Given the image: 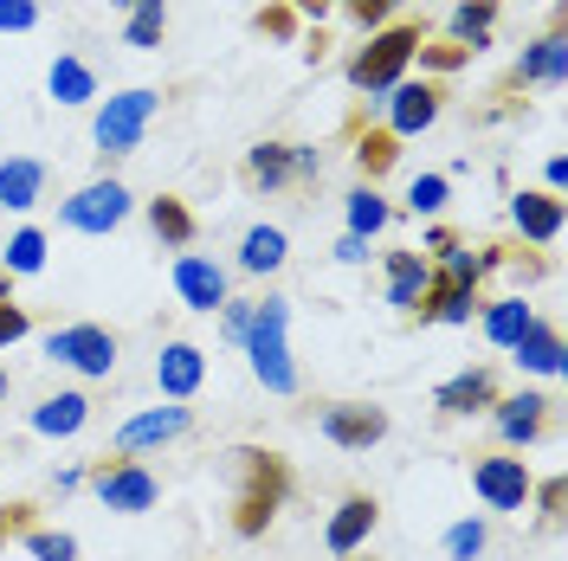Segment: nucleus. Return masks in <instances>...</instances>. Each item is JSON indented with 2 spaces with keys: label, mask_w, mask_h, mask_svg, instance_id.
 <instances>
[{
  "label": "nucleus",
  "mask_w": 568,
  "mask_h": 561,
  "mask_svg": "<svg viewBox=\"0 0 568 561\" xmlns=\"http://www.w3.org/2000/svg\"><path fill=\"white\" fill-rule=\"evenodd\" d=\"M233 465H240V497H233V536L258 542V536L272 529V517L284 510V497H291V465H284L278 452H265V446H240V452H233Z\"/></svg>",
  "instance_id": "obj_1"
},
{
  "label": "nucleus",
  "mask_w": 568,
  "mask_h": 561,
  "mask_svg": "<svg viewBox=\"0 0 568 561\" xmlns=\"http://www.w3.org/2000/svg\"><path fill=\"white\" fill-rule=\"evenodd\" d=\"M491 265H497V246L485 252V258L446 252V265H439V272H426L414 316H420V323H471V297H478V278H485Z\"/></svg>",
  "instance_id": "obj_2"
},
{
  "label": "nucleus",
  "mask_w": 568,
  "mask_h": 561,
  "mask_svg": "<svg viewBox=\"0 0 568 561\" xmlns=\"http://www.w3.org/2000/svg\"><path fill=\"white\" fill-rule=\"evenodd\" d=\"M246 355H252V375H258L265 394H297V361H291V304H284V297H265V304L252 310Z\"/></svg>",
  "instance_id": "obj_3"
},
{
  "label": "nucleus",
  "mask_w": 568,
  "mask_h": 561,
  "mask_svg": "<svg viewBox=\"0 0 568 561\" xmlns=\"http://www.w3.org/2000/svg\"><path fill=\"white\" fill-rule=\"evenodd\" d=\"M414 52H420V27H414V20H407V27H382V33L349 59V84L355 91H394L400 71L414 65Z\"/></svg>",
  "instance_id": "obj_4"
},
{
  "label": "nucleus",
  "mask_w": 568,
  "mask_h": 561,
  "mask_svg": "<svg viewBox=\"0 0 568 561\" xmlns=\"http://www.w3.org/2000/svg\"><path fill=\"white\" fill-rule=\"evenodd\" d=\"M162 110V98L149 91V84H136V91H116V98H104V110H98V123H91V142L104 149V155H130L142 142V130H149V116Z\"/></svg>",
  "instance_id": "obj_5"
},
{
  "label": "nucleus",
  "mask_w": 568,
  "mask_h": 561,
  "mask_svg": "<svg viewBox=\"0 0 568 561\" xmlns=\"http://www.w3.org/2000/svg\"><path fill=\"white\" fill-rule=\"evenodd\" d=\"M91 491L104 497V510H116V517H142V510H155L162 484H155V471H142L136 458H104L91 471Z\"/></svg>",
  "instance_id": "obj_6"
},
{
  "label": "nucleus",
  "mask_w": 568,
  "mask_h": 561,
  "mask_svg": "<svg viewBox=\"0 0 568 561\" xmlns=\"http://www.w3.org/2000/svg\"><path fill=\"white\" fill-rule=\"evenodd\" d=\"M45 355L78 368V375H91V381H104L110 368H116V336H110L104 323H65V329H52Z\"/></svg>",
  "instance_id": "obj_7"
},
{
  "label": "nucleus",
  "mask_w": 568,
  "mask_h": 561,
  "mask_svg": "<svg viewBox=\"0 0 568 561\" xmlns=\"http://www.w3.org/2000/svg\"><path fill=\"white\" fill-rule=\"evenodd\" d=\"M59 220H65L71 233H110V226H123L130 220V187L123 181H91V187H78L65 207H59Z\"/></svg>",
  "instance_id": "obj_8"
},
{
  "label": "nucleus",
  "mask_w": 568,
  "mask_h": 561,
  "mask_svg": "<svg viewBox=\"0 0 568 561\" xmlns=\"http://www.w3.org/2000/svg\"><path fill=\"white\" fill-rule=\"evenodd\" d=\"M323 439L343 446V452H368L388 439V407H368V400H336L323 407Z\"/></svg>",
  "instance_id": "obj_9"
},
{
  "label": "nucleus",
  "mask_w": 568,
  "mask_h": 561,
  "mask_svg": "<svg viewBox=\"0 0 568 561\" xmlns=\"http://www.w3.org/2000/svg\"><path fill=\"white\" fill-rule=\"evenodd\" d=\"M530 465L524 458H478L471 465V491L485 497V510H524L530 503Z\"/></svg>",
  "instance_id": "obj_10"
},
{
  "label": "nucleus",
  "mask_w": 568,
  "mask_h": 561,
  "mask_svg": "<svg viewBox=\"0 0 568 561\" xmlns=\"http://www.w3.org/2000/svg\"><path fill=\"white\" fill-rule=\"evenodd\" d=\"M375 523H382V503L368 491L343 497L336 517H329V529H323V549H329V555H362V542L375 536Z\"/></svg>",
  "instance_id": "obj_11"
},
{
  "label": "nucleus",
  "mask_w": 568,
  "mask_h": 561,
  "mask_svg": "<svg viewBox=\"0 0 568 561\" xmlns=\"http://www.w3.org/2000/svg\"><path fill=\"white\" fill-rule=\"evenodd\" d=\"M175 297L187 304V310L213 316L220 304H226V272H220L213 258H194V252H181V258H175Z\"/></svg>",
  "instance_id": "obj_12"
},
{
  "label": "nucleus",
  "mask_w": 568,
  "mask_h": 561,
  "mask_svg": "<svg viewBox=\"0 0 568 561\" xmlns=\"http://www.w3.org/2000/svg\"><path fill=\"white\" fill-rule=\"evenodd\" d=\"M155 381H162L169 400H194L201 381H207V355L194 349V343H162V355H155Z\"/></svg>",
  "instance_id": "obj_13"
},
{
  "label": "nucleus",
  "mask_w": 568,
  "mask_h": 561,
  "mask_svg": "<svg viewBox=\"0 0 568 561\" xmlns=\"http://www.w3.org/2000/svg\"><path fill=\"white\" fill-rule=\"evenodd\" d=\"M187 432V407H149V414H136V420L116 426V452H149V446H169V439H181Z\"/></svg>",
  "instance_id": "obj_14"
},
{
  "label": "nucleus",
  "mask_w": 568,
  "mask_h": 561,
  "mask_svg": "<svg viewBox=\"0 0 568 561\" xmlns=\"http://www.w3.org/2000/svg\"><path fill=\"white\" fill-rule=\"evenodd\" d=\"M497 400V375L491 368H465V375H453V381L433 394V407L446 414V420H465V414H485Z\"/></svg>",
  "instance_id": "obj_15"
},
{
  "label": "nucleus",
  "mask_w": 568,
  "mask_h": 561,
  "mask_svg": "<svg viewBox=\"0 0 568 561\" xmlns=\"http://www.w3.org/2000/svg\"><path fill=\"white\" fill-rule=\"evenodd\" d=\"M491 414H497V432L510 446H536L542 439V420H549V400L542 394H510V400H491Z\"/></svg>",
  "instance_id": "obj_16"
},
{
  "label": "nucleus",
  "mask_w": 568,
  "mask_h": 561,
  "mask_svg": "<svg viewBox=\"0 0 568 561\" xmlns=\"http://www.w3.org/2000/svg\"><path fill=\"white\" fill-rule=\"evenodd\" d=\"M84 420H91V400L78 387H65V394H52V400L33 407V432H45V439H71V432H84Z\"/></svg>",
  "instance_id": "obj_17"
},
{
  "label": "nucleus",
  "mask_w": 568,
  "mask_h": 561,
  "mask_svg": "<svg viewBox=\"0 0 568 561\" xmlns=\"http://www.w3.org/2000/svg\"><path fill=\"white\" fill-rule=\"evenodd\" d=\"M510 220H517V233L536 239V246L562 239V201H556V194H517V201H510Z\"/></svg>",
  "instance_id": "obj_18"
},
{
  "label": "nucleus",
  "mask_w": 568,
  "mask_h": 561,
  "mask_svg": "<svg viewBox=\"0 0 568 561\" xmlns=\"http://www.w3.org/2000/svg\"><path fill=\"white\" fill-rule=\"evenodd\" d=\"M394 136H420V130H433V116H439V91L433 84H394Z\"/></svg>",
  "instance_id": "obj_19"
},
{
  "label": "nucleus",
  "mask_w": 568,
  "mask_h": 561,
  "mask_svg": "<svg viewBox=\"0 0 568 561\" xmlns=\"http://www.w3.org/2000/svg\"><path fill=\"white\" fill-rule=\"evenodd\" d=\"M149 233H155V239H162V246H194V233H201V226H194V213H187V201H181V194H155V201H149Z\"/></svg>",
  "instance_id": "obj_20"
},
{
  "label": "nucleus",
  "mask_w": 568,
  "mask_h": 561,
  "mask_svg": "<svg viewBox=\"0 0 568 561\" xmlns=\"http://www.w3.org/2000/svg\"><path fill=\"white\" fill-rule=\"evenodd\" d=\"M39 187H45V169H39L33 155H13V162H0V207H13V213L39 207Z\"/></svg>",
  "instance_id": "obj_21"
},
{
  "label": "nucleus",
  "mask_w": 568,
  "mask_h": 561,
  "mask_svg": "<svg viewBox=\"0 0 568 561\" xmlns=\"http://www.w3.org/2000/svg\"><path fill=\"white\" fill-rule=\"evenodd\" d=\"M517 361L530 368V375H562V329H549V323H530L524 336H517Z\"/></svg>",
  "instance_id": "obj_22"
},
{
  "label": "nucleus",
  "mask_w": 568,
  "mask_h": 561,
  "mask_svg": "<svg viewBox=\"0 0 568 561\" xmlns=\"http://www.w3.org/2000/svg\"><path fill=\"white\" fill-rule=\"evenodd\" d=\"M246 181L265 187V194L291 187V181H297V169H291V142H258V149L246 155Z\"/></svg>",
  "instance_id": "obj_23"
},
{
  "label": "nucleus",
  "mask_w": 568,
  "mask_h": 561,
  "mask_svg": "<svg viewBox=\"0 0 568 561\" xmlns=\"http://www.w3.org/2000/svg\"><path fill=\"white\" fill-rule=\"evenodd\" d=\"M426 272H433V265H426L420 252H388V304H394V310H407V316H414Z\"/></svg>",
  "instance_id": "obj_24"
},
{
  "label": "nucleus",
  "mask_w": 568,
  "mask_h": 561,
  "mask_svg": "<svg viewBox=\"0 0 568 561\" xmlns=\"http://www.w3.org/2000/svg\"><path fill=\"white\" fill-rule=\"evenodd\" d=\"M562 71H568V39L549 33V39H536L530 52H524L517 78H524V84H562Z\"/></svg>",
  "instance_id": "obj_25"
},
{
  "label": "nucleus",
  "mask_w": 568,
  "mask_h": 561,
  "mask_svg": "<svg viewBox=\"0 0 568 561\" xmlns=\"http://www.w3.org/2000/svg\"><path fill=\"white\" fill-rule=\"evenodd\" d=\"M284 258H291L284 226H252L246 239H240V265H246V272H278Z\"/></svg>",
  "instance_id": "obj_26"
},
{
  "label": "nucleus",
  "mask_w": 568,
  "mask_h": 561,
  "mask_svg": "<svg viewBox=\"0 0 568 561\" xmlns=\"http://www.w3.org/2000/svg\"><path fill=\"white\" fill-rule=\"evenodd\" d=\"M45 91H52L59 104H91V98H98V78H91V65H84V59H52Z\"/></svg>",
  "instance_id": "obj_27"
},
{
  "label": "nucleus",
  "mask_w": 568,
  "mask_h": 561,
  "mask_svg": "<svg viewBox=\"0 0 568 561\" xmlns=\"http://www.w3.org/2000/svg\"><path fill=\"white\" fill-rule=\"evenodd\" d=\"M530 323H536V310L524 304V297H504V304L485 310V336H491L497 349H517V336H524Z\"/></svg>",
  "instance_id": "obj_28"
},
{
  "label": "nucleus",
  "mask_w": 568,
  "mask_h": 561,
  "mask_svg": "<svg viewBox=\"0 0 568 561\" xmlns=\"http://www.w3.org/2000/svg\"><path fill=\"white\" fill-rule=\"evenodd\" d=\"M0 272H7V278H33V272H45V233H39V226H20V233L7 239Z\"/></svg>",
  "instance_id": "obj_29"
},
{
  "label": "nucleus",
  "mask_w": 568,
  "mask_h": 561,
  "mask_svg": "<svg viewBox=\"0 0 568 561\" xmlns=\"http://www.w3.org/2000/svg\"><path fill=\"white\" fill-rule=\"evenodd\" d=\"M394 162H400V136L394 130H368V136H355V169L375 181V175H388Z\"/></svg>",
  "instance_id": "obj_30"
},
{
  "label": "nucleus",
  "mask_w": 568,
  "mask_h": 561,
  "mask_svg": "<svg viewBox=\"0 0 568 561\" xmlns=\"http://www.w3.org/2000/svg\"><path fill=\"white\" fill-rule=\"evenodd\" d=\"M162 27H169V0H136V7H130V27H123V39H130L136 52H155V45H162Z\"/></svg>",
  "instance_id": "obj_31"
},
{
  "label": "nucleus",
  "mask_w": 568,
  "mask_h": 561,
  "mask_svg": "<svg viewBox=\"0 0 568 561\" xmlns=\"http://www.w3.org/2000/svg\"><path fill=\"white\" fill-rule=\"evenodd\" d=\"M491 20H497V0H465L459 13H453V39L471 45V52H485L491 45Z\"/></svg>",
  "instance_id": "obj_32"
},
{
  "label": "nucleus",
  "mask_w": 568,
  "mask_h": 561,
  "mask_svg": "<svg viewBox=\"0 0 568 561\" xmlns=\"http://www.w3.org/2000/svg\"><path fill=\"white\" fill-rule=\"evenodd\" d=\"M388 213H394V207L375 194V187H355V194H349V233H355V239L382 233V226H388Z\"/></svg>",
  "instance_id": "obj_33"
},
{
  "label": "nucleus",
  "mask_w": 568,
  "mask_h": 561,
  "mask_svg": "<svg viewBox=\"0 0 568 561\" xmlns=\"http://www.w3.org/2000/svg\"><path fill=\"white\" fill-rule=\"evenodd\" d=\"M27 549H33V561H78V536H65V529H27Z\"/></svg>",
  "instance_id": "obj_34"
},
{
  "label": "nucleus",
  "mask_w": 568,
  "mask_h": 561,
  "mask_svg": "<svg viewBox=\"0 0 568 561\" xmlns=\"http://www.w3.org/2000/svg\"><path fill=\"white\" fill-rule=\"evenodd\" d=\"M446 555L453 561H478L485 555V523H453L446 529Z\"/></svg>",
  "instance_id": "obj_35"
},
{
  "label": "nucleus",
  "mask_w": 568,
  "mask_h": 561,
  "mask_svg": "<svg viewBox=\"0 0 568 561\" xmlns=\"http://www.w3.org/2000/svg\"><path fill=\"white\" fill-rule=\"evenodd\" d=\"M407 207L414 213H439L446 207V175H420L414 187H407Z\"/></svg>",
  "instance_id": "obj_36"
},
{
  "label": "nucleus",
  "mask_w": 568,
  "mask_h": 561,
  "mask_svg": "<svg viewBox=\"0 0 568 561\" xmlns=\"http://www.w3.org/2000/svg\"><path fill=\"white\" fill-rule=\"evenodd\" d=\"M258 33H272V39H291L297 33V13H291V0H278V7H258V20H252Z\"/></svg>",
  "instance_id": "obj_37"
},
{
  "label": "nucleus",
  "mask_w": 568,
  "mask_h": 561,
  "mask_svg": "<svg viewBox=\"0 0 568 561\" xmlns=\"http://www.w3.org/2000/svg\"><path fill=\"white\" fill-rule=\"evenodd\" d=\"M465 59H471V45H459V39H446V45H420V65H433V71H459Z\"/></svg>",
  "instance_id": "obj_38"
},
{
  "label": "nucleus",
  "mask_w": 568,
  "mask_h": 561,
  "mask_svg": "<svg viewBox=\"0 0 568 561\" xmlns=\"http://www.w3.org/2000/svg\"><path fill=\"white\" fill-rule=\"evenodd\" d=\"M39 27V0H0V33H27Z\"/></svg>",
  "instance_id": "obj_39"
},
{
  "label": "nucleus",
  "mask_w": 568,
  "mask_h": 561,
  "mask_svg": "<svg viewBox=\"0 0 568 561\" xmlns=\"http://www.w3.org/2000/svg\"><path fill=\"white\" fill-rule=\"evenodd\" d=\"M27 329H33V316H27L20 304H13V297H7V304H0V349H13Z\"/></svg>",
  "instance_id": "obj_40"
},
{
  "label": "nucleus",
  "mask_w": 568,
  "mask_h": 561,
  "mask_svg": "<svg viewBox=\"0 0 568 561\" xmlns=\"http://www.w3.org/2000/svg\"><path fill=\"white\" fill-rule=\"evenodd\" d=\"M27 529H33V503H0V549L13 536H27Z\"/></svg>",
  "instance_id": "obj_41"
},
{
  "label": "nucleus",
  "mask_w": 568,
  "mask_h": 561,
  "mask_svg": "<svg viewBox=\"0 0 568 561\" xmlns=\"http://www.w3.org/2000/svg\"><path fill=\"white\" fill-rule=\"evenodd\" d=\"M252 310H258V304H233V297L220 304V323H226V336H233V343H246V329H252Z\"/></svg>",
  "instance_id": "obj_42"
},
{
  "label": "nucleus",
  "mask_w": 568,
  "mask_h": 561,
  "mask_svg": "<svg viewBox=\"0 0 568 561\" xmlns=\"http://www.w3.org/2000/svg\"><path fill=\"white\" fill-rule=\"evenodd\" d=\"M530 497H536V510H542V517H562V478H549V484H530Z\"/></svg>",
  "instance_id": "obj_43"
},
{
  "label": "nucleus",
  "mask_w": 568,
  "mask_h": 561,
  "mask_svg": "<svg viewBox=\"0 0 568 561\" xmlns=\"http://www.w3.org/2000/svg\"><path fill=\"white\" fill-rule=\"evenodd\" d=\"M343 7H349L362 27H375V20H388V7H400V0H343Z\"/></svg>",
  "instance_id": "obj_44"
},
{
  "label": "nucleus",
  "mask_w": 568,
  "mask_h": 561,
  "mask_svg": "<svg viewBox=\"0 0 568 561\" xmlns=\"http://www.w3.org/2000/svg\"><path fill=\"white\" fill-rule=\"evenodd\" d=\"M336 258H343V265H362V258H368V239L343 233V239H336Z\"/></svg>",
  "instance_id": "obj_45"
},
{
  "label": "nucleus",
  "mask_w": 568,
  "mask_h": 561,
  "mask_svg": "<svg viewBox=\"0 0 568 561\" xmlns=\"http://www.w3.org/2000/svg\"><path fill=\"white\" fill-rule=\"evenodd\" d=\"M542 175H549V194L562 201V187H568V155H549V169H542Z\"/></svg>",
  "instance_id": "obj_46"
},
{
  "label": "nucleus",
  "mask_w": 568,
  "mask_h": 561,
  "mask_svg": "<svg viewBox=\"0 0 568 561\" xmlns=\"http://www.w3.org/2000/svg\"><path fill=\"white\" fill-rule=\"evenodd\" d=\"M426 252H439V258H446V252H459V239H453L446 226H433V233H426Z\"/></svg>",
  "instance_id": "obj_47"
},
{
  "label": "nucleus",
  "mask_w": 568,
  "mask_h": 561,
  "mask_svg": "<svg viewBox=\"0 0 568 561\" xmlns=\"http://www.w3.org/2000/svg\"><path fill=\"white\" fill-rule=\"evenodd\" d=\"M291 13H317V20H323V13H329V0H291Z\"/></svg>",
  "instance_id": "obj_48"
},
{
  "label": "nucleus",
  "mask_w": 568,
  "mask_h": 561,
  "mask_svg": "<svg viewBox=\"0 0 568 561\" xmlns=\"http://www.w3.org/2000/svg\"><path fill=\"white\" fill-rule=\"evenodd\" d=\"M7 297H13V278H7V272H0V304H7Z\"/></svg>",
  "instance_id": "obj_49"
},
{
  "label": "nucleus",
  "mask_w": 568,
  "mask_h": 561,
  "mask_svg": "<svg viewBox=\"0 0 568 561\" xmlns=\"http://www.w3.org/2000/svg\"><path fill=\"white\" fill-rule=\"evenodd\" d=\"M110 7H116V13H130V7H136V0H110Z\"/></svg>",
  "instance_id": "obj_50"
},
{
  "label": "nucleus",
  "mask_w": 568,
  "mask_h": 561,
  "mask_svg": "<svg viewBox=\"0 0 568 561\" xmlns=\"http://www.w3.org/2000/svg\"><path fill=\"white\" fill-rule=\"evenodd\" d=\"M0 400H7V368H0Z\"/></svg>",
  "instance_id": "obj_51"
}]
</instances>
